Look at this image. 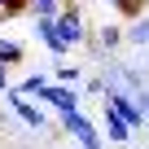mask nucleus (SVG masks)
Here are the masks:
<instances>
[{"mask_svg":"<svg viewBox=\"0 0 149 149\" xmlns=\"http://www.w3.org/2000/svg\"><path fill=\"white\" fill-rule=\"evenodd\" d=\"M57 127H61L70 140H79V149H105V140H101L105 132L88 118L84 105H79V110H70V114H57Z\"/></svg>","mask_w":149,"mask_h":149,"instance_id":"f257e3e1","label":"nucleus"},{"mask_svg":"<svg viewBox=\"0 0 149 149\" xmlns=\"http://www.w3.org/2000/svg\"><path fill=\"white\" fill-rule=\"evenodd\" d=\"M53 26H57V35L70 44V48H79V44H88L92 40V31H88V18H84V9L79 5H70V0H66V9L53 18Z\"/></svg>","mask_w":149,"mask_h":149,"instance_id":"f03ea898","label":"nucleus"},{"mask_svg":"<svg viewBox=\"0 0 149 149\" xmlns=\"http://www.w3.org/2000/svg\"><path fill=\"white\" fill-rule=\"evenodd\" d=\"M127 44V22L123 18H110V22H101L97 31H92V40L84 44L88 53H97V57H110V53H118Z\"/></svg>","mask_w":149,"mask_h":149,"instance_id":"7ed1b4c3","label":"nucleus"},{"mask_svg":"<svg viewBox=\"0 0 149 149\" xmlns=\"http://www.w3.org/2000/svg\"><path fill=\"white\" fill-rule=\"evenodd\" d=\"M40 101L53 110V114H70V110H79L84 105V88H74V84H57L48 79V88L40 92Z\"/></svg>","mask_w":149,"mask_h":149,"instance_id":"20e7f679","label":"nucleus"},{"mask_svg":"<svg viewBox=\"0 0 149 149\" xmlns=\"http://www.w3.org/2000/svg\"><path fill=\"white\" fill-rule=\"evenodd\" d=\"M5 105L18 114V123H26L31 132H40V127H48V105L40 101V97H13V92H5Z\"/></svg>","mask_w":149,"mask_h":149,"instance_id":"39448f33","label":"nucleus"},{"mask_svg":"<svg viewBox=\"0 0 149 149\" xmlns=\"http://www.w3.org/2000/svg\"><path fill=\"white\" fill-rule=\"evenodd\" d=\"M101 132H105V140H114L118 149H123V145L136 136V127H132V123H127L118 110H110V105H101Z\"/></svg>","mask_w":149,"mask_h":149,"instance_id":"423d86ee","label":"nucleus"},{"mask_svg":"<svg viewBox=\"0 0 149 149\" xmlns=\"http://www.w3.org/2000/svg\"><path fill=\"white\" fill-rule=\"evenodd\" d=\"M31 31H35V40H40V44H44V48H48L53 57H66V53H70V44H66V40L57 35L53 18H31Z\"/></svg>","mask_w":149,"mask_h":149,"instance_id":"0eeeda50","label":"nucleus"},{"mask_svg":"<svg viewBox=\"0 0 149 149\" xmlns=\"http://www.w3.org/2000/svg\"><path fill=\"white\" fill-rule=\"evenodd\" d=\"M48 79H53V74H44V70H31L26 79H18V84H9V92H13V97H40V92L48 88Z\"/></svg>","mask_w":149,"mask_h":149,"instance_id":"6e6552de","label":"nucleus"},{"mask_svg":"<svg viewBox=\"0 0 149 149\" xmlns=\"http://www.w3.org/2000/svg\"><path fill=\"white\" fill-rule=\"evenodd\" d=\"M26 61V44L22 40H13V35H0V66H22Z\"/></svg>","mask_w":149,"mask_h":149,"instance_id":"1a4fd4ad","label":"nucleus"},{"mask_svg":"<svg viewBox=\"0 0 149 149\" xmlns=\"http://www.w3.org/2000/svg\"><path fill=\"white\" fill-rule=\"evenodd\" d=\"M114 74H118V88H123V92L145 97V88H149V84H145V74H140L136 66H114Z\"/></svg>","mask_w":149,"mask_h":149,"instance_id":"9d476101","label":"nucleus"},{"mask_svg":"<svg viewBox=\"0 0 149 149\" xmlns=\"http://www.w3.org/2000/svg\"><path fill=\"white\" fill-rule=\"evenodd\" d=\"M48 74H53L57 84H74V88H79V79H84V70L74 66V61H66V57H53V66H48Z\"/></svg>","mask_w":149,"mask_h":149,"instance_id":"9b49d317","label":"nucleus"},{"mask_svg":"<svg viewBox=\"0 0 149 149\" xmlns=\"http://www.w3.org/2000/svg\"><path fill=\"white\" fill-rule=\"evenodd\" d=\"M127 44L132 48H149V13H140V18L127 22Z\"/></svg>","mask_w":149,"mask_h":149,"instance_id":"f8f14e48","label":"nucleus"},{"mask_svg":"<svg viewBox=\"0 0 149 149\" xmlns=\"http://www.w3.org/2000/svg\"><path fill=\"white\" fill-rule=\"evenodd\" d=\"M66 9V0H31V18H57Z\"/></svg>","mask_w":149,"mask_h":149,"instance_id":"ddd939ff","label":"nucleus"},{"mask_svg":"<svg viewBox=\"0 0 149 149\" xmlns=\"http://www.w3.org/2000/svg\"><path fill=\"white\" fill-rule=\"evenodd\" d=\"M114 13H118L123 22H132V18L145 13V0H114Z\"/></svg>","mask_w":149,"mask_h":149,"instance_id":"4468645a","label":"nucleus"},{"mask_svg":"<svg viewBox=\"0 0 149 149\" xmlns=\"http://www.w3.org/2000/svg\"><path fill=\"white\" fill-rule=\"evenodd\" d=\"M9 84H13V79H9V66H0V97L9 92Z\"/></svg>","mask_w":149,"mask_h":149,"instance_id":"2eb2a0df","label":"nucleus"},{"mask_svg":"<svg viewBox=\"0 0 149 149\" xmlns=\"http://www.w3.org/2000/svg\"><path fill=\"white\" fill-rule=\"evenodd\" d=\"M140 101H145V105H149V88H145V97H140Z\"/></svg>","mask_w":149,"mask_h":149,"instance_id":"dca6fc26","label":"nucleus"},{"mask_svg":"<svg viewBox=\"0 0 149 149\" xmlns=\"http://www.w3.org/2000/svg\"><path fill=\"white\" fill-rule=\"evenodd\" d=\"M101 5H110V9H114V0H101Z\"/></svg>","mask_w":149,"mask_h":149,"instance_id":"f3484780","label":"nucleus"},{"mask_svg":"<svg viewBox=\"0 0 149 149\" xmlns=\"http://www.w3.org/2000/svg\"><path fill=\"white\" fill-rule=\"evenodd\" d=\"M0 5H5V0H0Z\"/></svg>","mask_w":149,"mask_h":149,"instance_id":"a211bd4d","label":"nucleus"}]
</instances>
